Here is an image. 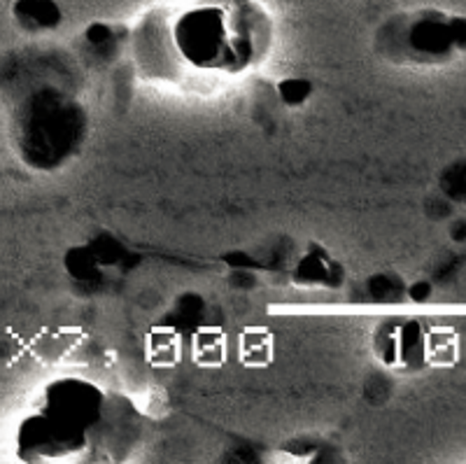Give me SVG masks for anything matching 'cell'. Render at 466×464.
Wrapping results in <instances>:
<instances>
[{"instance_id":"cell-5","label":"cell","mask_w":466,"mask_h":464,"mask_svg":"<svg viewBox=\"0 0 466 464\" xmlns=\"http://www.w3.org/2000/svg\"><path fill=\"white\" fill-rule=\"evenodd\" d=\"M133 54L138 68L149 79H168L177 82V68L185 66L175 52L170 37V15L161 10H149L147 15L133 28Z\"/></svg>"},{"instance_id":"cell-7","label":"cell","mask_w":466,"mask_h":464,"mask_svg":"<svg viewBox=\"0 0 466 464\" xmlns=\"http://www.w3.org/2000/svg\"><path fill=\"white\" fill-rule=\"evenodd\" d=\"M12 19L24 33L40 36L56 31L64 24V12L56 0H15Z\"/></svg>"},{"instance_id":"cell-1","label":"cell","mask_w":466,"mask_h":464,"mask_svg":"<svg viewBox=\"0 0 466 464\" xmlns=\"http://www.w3.org/2000/svg\"><path fill=\"white\" fill-rule=\"evenodd\" d=\"M143 418L131 399L82 376L45 383L15 429L19 462H116L140 438Z\"/></svg>"},{"instance_id":"cell-4","label":"cell","mask_w":466,"mask_h":464,"mask_svg":"<svg viewBox=\"0 0 466 464\" xmlns=\"http://www.w3.org/2000/svg\"><path fill=\"white\" fill-rule=\"evenodd\" d=\"M406 47L415 61L443 64L466 52V16L443 10H418L408 16Z\"/></svg>"},{"instance_id":"cell-3","label":"cell","mask_w":466,"mask_h":464,"mask_svg":"<svg viewBox=\"0 0 466 464\" xmlns=\"http://www.w3.org/2000/svg\"><path fill=\"white\" fill-rule=\"evenodd\" d=\"M86 131V115L77 100L54 87L28 94L12 117V143L26 166L56 170L77 154Z\"/></svg>"},{"instance_id":"cell-2","label":"cell","mask_w":466,"mask_h":464,"mask_svg":"<svg viewBox=\"0 0 466 464\" xmlns=\"http://www.w3.org/2000/svg\"><path fill=\"white\" fill-rule=\"evenodd\" d=\"M170 37L187 68L236 77L268 58L276 22L259 0H194L170 15Z\"/></svg>"},{"instance_id":"cell-8","label":"cell","mask_w":466,"mask_h":464,"mask_svg":"<svg viewBox=\"0 0 466 464\" xmlns=\"http://www.w3.org/2000/svg\"><path fill=\"white\" fill-rule=\"evenodd\" d=\"M343 280V266L322 248L308 253L294 271V283L303 287H340Z\"/></svg>"},{"instance_id":"cell-9","label":"cell","mask_w":466,"mask_h":464,"mask_svg":"<svg viewBox=\"0 0 466 464\" xmlns=\"http://www.w3.org/2000/svg\"><path fill=\"white\" fill-rule=\"evenodd\" d=\"M278 96L285 106L299 108L313 96V85L303 77H287L278 82Z\"/></svg>"},{"instance_id":"cell-6","label":"cell","mask_w":466,"mask_h":464,"mask_svg":"<svg viewBox=\"0 0 466 464\" xmlns=\"http://www.w3.org/2000/svg\"><path fill=\"white\" fill-rule=\"evenodd\" d=\"M371 348L382 366L394 371L418 369L422 365L424 336L415 320L387 317L378 322L371 336Z\"/></svg>"}]
</instances>
